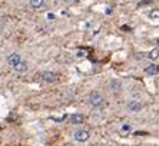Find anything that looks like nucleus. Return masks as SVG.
<instances>
[{"mask_svg": "<svg viewBox=\"0 0 159 146\" xmlns=\"http://www.w3.org/2000/svg\"><path fill=\"white\" fill-rule=\"evenodd\" d=\"M89 103L93 106V107H99V106H102L103 105V96L99 93V92H96V90H93V92H90V95H89Z\"/></svg>", "mask_w": 159, "mask_h": 146, "instance_id": "obj_1", "label": "nucleus"}, {"mask_svg": "<svg viewBox=\"0 0 159 146\" xmlns=\"http://www.w3.org/2000/svg\"><path fill=\"white\" fill-rule=\"evenodd\" d=\"M89 137H90V132L89 130H86V129H79V130H76L75 132V139L77 140V142H86V140H89Z\"/></svg>", "mask_w": 159, "mask_h": 146, "instance_id": "obj_2", "label": "nucleus"}, {"mask_svg": "<svg viewBox=\"0 0 159 146\" xmlns=\"http://www.w3.org/2000/svg\"><path fill=\"white\" fill-rule=\"evenodd\" d=\"M143 109V103L140 102V100H130L129 103H128V110L129 112H132V113H138V112H140Z\"/></svg>", "mask_w": 159, "mask_h": 146, "instance_id": "obj_3", "label": "nucleus"}, {"mask_svg": "<svg viewBox=\"0 0 159 146\" xmlns=\"http://www.w3.org/2000/svg\"><path fill=\"white\" fill-rule=\"evenodd\" d=\"M13 69H15V72H17V73H25V72H27V69H29V63L22 59L17 65L13 66Z\"/></svg>", "mask_w": 159, "mask_h": 146, "instance_id": "obj_4", "label": "nucleus"}, {"mask_svg": "<svg viewBox=\"0 0 159 146\" xmlns=\"http://www.w3.org/2000/svg\"><path fill=\"white\" fill-rule=\"evenodd\" d=\"M40 77H42V80L45 83H53V82H56V75L52 73V72H43V73H40Z\"/></svg>", "mask_w": 159, "mask_h": 146, "instance_id": "obj_5", "label": "nucleus"}, {"mask_svg": "<svg viewBox=\"0 0 159 146\" xmlns=\"http://www.w3.org/2000/svg\"><path fill=\"white\" fill-rule=\"evenodd\" d=\"M20 60H22V56H20L19 53H12V55L7 56V63H9L12 67H13L15 65H17Z\"/></svg>", "mask_w": 159, "mask_h": 146, "instance_id": "obj_6", "label": "nucleus"}, {"mask_svg": "<svg viewBox=\"0 0 159 146\" xmlns=\"http://www.w3.org/2000/svg\"><path fill=\"white\" fill-rule=\"evenodd\" d=\"M69 119H70V123H73V125H80V123H83L85 116L80 115V113H73V115L69 116Z\"/></svg>", "mask_w": 159, "mask_h": 146, "instance_id": "obj_7", "label": "nucleus"}, {"mask_svg": "<svg viewBox=\"0 0 159 146\" xmlns=\"http://www.w3.org/2000/svg\"><path fill=\"white\" fill-rule=\"evenodd\" d=\"M145 73L146 75H149V76H155V75H158L159 73V66L158 65H149V66H146L145 67Z\"/></svg>", "mask_w": 159, "mask_h": 146, "instance_id": "obj_8", "label": "nucleus"}, {"mask_svg": "<svg viewBox=\"0 0 159 146\" xmlns=\"http://www.w3.org/2000/svg\"><path fill=\"white\" fill-rule=\"evenodd\" d=\"M110 89L113 90V92H119L120 89H122V82L120 80H118V79H113V80H110Z\"/></svg>", "mask_w": 159, "mask_h": 146, "instance_id": "obj_9", "label": "nucleus"}, {"mask_svg": "<svg viewBox=\"0 0 159 146\" xmlns=\"http://www.w3.org/2000/svg\"><path fill=\"white\" fill-rule=\"evenodd\" d=\"M148 57H149L150 60H158V59H159V47H156V49H152V50L149 52Z\"/></svg>", "mask_w": 159, "mask_h": 146, "instance_id": "obj_10", "label": "nucleus"}, {"mask_svg": "<svg viewBox=\"0 0 159 146\" xmlns=\"http://www.w3.org/2000/svg\"><path fill=\"white\" fill-rule=\"evenodd\" d=\"M45 3V0H30V6L33 9H40Z\"/></svg>", "mask_w": 159, "mask_h": 146, "instance_id": "obj_11", "label": "nucleus"}, {"mask_svg": "<svg viewBox=\"0 0 159 146\" xmlns=\"http://www.w3.org/2000/svg\"><path fill=\"white\" fill-rule=\"evenodd\" d=\"M149 17H150L152 20H159V9H153V10H150Z\"/></svg>", "mask_w": 159, "mask_h": 146, "instance_id": "obj_12", "label": "nucleus"}, {"mask_svg": "<svg viewBox=\"0 0 159 146\" xmlns=\"http://www.w3.org/2000/svg\"><path fill=\"white\" fill-rule=\"evenodd\" d=\"M130 130H132V126H130L129 123H123V125H122V132L128 133V132H130Z\"/></svg>", "mask_w": 159, "mask_h": 146, "instance_id": "obj_13", "label": "nucleus"}, {"mask_svg": "<svg viewBox=\"0 0 159 146\" xmlns=\"http://www.w3.org/2000/svg\"><path fill=\"white\" fill-rule=\"evenodd\" d=\"M66 119H67V116H66V115H65V116H60V117H53V120H55V122H65Z\"/></svg>", "mask_w": 159, "mask_h": 146, "instance_id": "obj_14", "label": "nucleus"}, {"mask_svg": "<svg viewBox=\"0 0 159 146\" xmlns=\"http://www.w3.org/2000/svg\"><path fill=\"white\" fill-rule=\"evenodd\" d=\"M62 3H65V5H73V3H76L77 0H60Z\"/></svg>", "mask_w": 159, "mask_h": 146, "instance_id": "obj_15", "label": "nucleus"}, {"mask_svg": "<svg viewBox=\"0 0 159 146\" xmlns=\"http://www.w3.org/2000/svg\"><path fill=\"white\" fill-rule=\"evenodd\" d=\"M46 17H47V20H55V19H56V16H55L53 13H47Z\"/></svg>", "mask_w": 159, "mask_h": 146, "instance_id": "obj_16", "label": "nucleus"}, {"mask_svg": "<svg viewBox=\"0 0 159 146\" xmlns=\"http://www.w3.org/2000/svg\"><path fill=\"white\" fill-rule=\"evenodd\" d=\"M76 56H77V57H85V52H82V50H80V52H77V53H76Z\"/></svg>", "mask_w": 159, "mask_h": 146, "instance_id": "obj_17", "label": "nucleus"}]
</instances>
